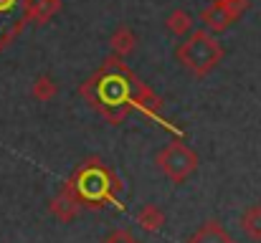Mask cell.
<instances>
[{
	"label": "cell",
	"instance_id": "6da1fadb",
	"mask_svg": "<svg viewBox=\"0 0 261 243\" xmlns=\"http://www.w3.org/2000/svg\"><path fill=\"white\" fill-rule=\"evenodd\" d=\"M135 84V76L122 66V61H107L96 76L89 81L84 89H94L96 94H87L94 109H99L109 122H122L127 114V101H129V89Z\"/></svg>",
	"mask_w": 261,
	"mask_h": 243
},
{
	"label": "cell",
	"instance_id": "7a4b0ae2",
	"mask_svg": "<svg viewBox=\"0 0 261 243\" xmlns=\"http://www.w3.org/2000/svg\"><path fill=\"white\" fill-rule=\"evenodd\" d=\"M177 61L193 74V76H208L226 56L223 46L211 31H190L185 41L175 51Z\"/></svg>",
	"mask_w": 261,
	"mask_h": 243
},
{
	"label": "cell",
	"instance_id": "3957f363",
	"mask_svg": "<svg viewBox=\"0 0 261 243\" xmlns=\"http://www.w3.org/2000/svg\"><path fill=\"white\" fill-rule=\"evenodd\" d=\"M74 187L79 190L82 195V203L89 208H101L112 195L114 190H119V180L101 165V162H89L82 170L74 172Z\"/></svg>",
	"mask_w": 261,
	"mask_h": 243
},
{
	"label": "cell",
	"instance_id": "277c9868",
	"mask_svg": "<svg viewBox=\"0 0 261 243\" xmlns=\"http://www.w3.org/2000/svg\"><path fill=\"white\" fill-rule=\"evenodd\" d=\"M158 165L168 180L180 185L198 170V155L185 142H170L168 147H163L158 152Z\"/></svg>",
	"mask_w": 261,
	"mask_h": 243
},
{
	"label": "cell",
	"instance_id": "5b68a950",
	"mask_svg": "<svg viewBox=\"0 0 261 243\" xmlns=\"http://www.w3.org/2000/svg\"><path fill=\"white\" fill-rule=\"evenodd\" d=\"M82 205H84V203H82L79 190L74 187V182H66V185L61 187V193L51 200V215L59 218L61 223H71V221L79 215Z\"/></svg>",
	"mask_w": 261,
	"mask_h": 243
},
{
	"label": "cell",
	"instance_id": "8992f818",
	"mask_svg": "<svg viewBox=\"0 0 261 243\" xmlns=\"http://www.w3.org/2000/svg\"><path fill=\"white\" fill-rule=\"evenodd\" d=\"M236 18H241V13L233 10V8H228V5H223V3H218V0H213V3L200 13V23H203L205 31H211V33H223V31H228V28L236 23Z\"/></svg>",
	"mask_w": 261,
	"mask_h": 243
},
{
	"label": "cell",
	"instance_id": "52a82bcc",
	"mask_svg": "<svg viewBox=\"0 0 261 243\" xmlns=\"http://www.w3.org/2000/svg\"><path fill=\"white\" fill-rule=\"evenodd\" d=\"M188 243H233V238L228 236V231H226L221 223L208 221V223H203V226L188 238Z\"/></svg>",
	"mask_w": 261,
	"mask_h": 243
},
{
	"label": "cell",
	"instance_id": "ba28073f",
	"mask_svg": "<svg viewBox=\"0 0 261 243\" xmlns=\"http://www.w3.org/2000/svg\"><path fill=\"white\" fill-rule=\"evenodd\" d=\"M109 46H112V51H114L117 56H127V53L135 51V46H137V36H135V31H132L129 25H119V28L112 33Z\"/></svg>",
	"mask_w": 261,
	"mask_h": 243
},
{
	"label": "cell",
	"instance_id": "9c48e42d",
	"mask_svg": "<svg viewBox=\"0 0 261 243\" xmlns=\"http://www.w3.org/2000/svg\"><path fill=\"white\" fill-rule=\"evenodd\" d=\"M241 231L254 243H261V203H254L241 215Z\"/></svg>",
	"mask_w": 261,
	"mask_h": 243
},
{
	"label": "cell",
	"instance_id": "30bf717a",
	"mask_svg": "<svg viewBox=\"0 0 261 243\" xmlns=\"http://www.w3.org/2000/svg\"><path fill=\"white\" fill-rule=\"evenodd\" d=\"M61 0H28V20L43 25L54 13H59Z\"/></svg>",
	"mask_w": 261,
	"mask_h": 243
},
{
	"label": "cell",
	"instance_id": "8fae6325",
	"mask_svg": "<svg viewBox=\"0 0 261 243\" xmlns=\"http://www.w3.org/2000/svg\"><path fill=\"white\" fill-rule=\"evenodd\" d=\"M137 223H140L142 231L155 233V231H160L165 226V213L158 205H142L140 213H137Z\"/></svg>",
	"mask_w": 261,
	"mask_h": 243
},
{
	"label": "cell",
	"instance_id": "7c38bea8",
	"mask_svg": "<svg viewBox=\"0 0 261 243\" xmlns=\"http://www.w3.org/2000/svg\"><path fill=\"white\" fill-rule=\"evenodd\" d=\"M56 94H59V84L51 79L48 74H41V76H36L33 86H31V96H33L36 101H41V104H48V101H51Z\"/></svg>",
	"mask_w": 261,
	"mask_h": 243
},
{
	"label": "cell",
	"instance_id": "4fadbf2b",
	"mask_svg": "<svg viewBox=\"0 0 261 243\" xmlns=\"http://www.w3.org/2000/svg\"><path fill=\"white\" fill-rule=\"evenodd\" d=\"M165 25H168V31L175 33V36H188V33L193 31V15H190L188 10L177 8V10H173V13L168 15Z\"/></svg>",
	"mask_w": 261,
	"mask_h": 243
},
{
	"label": "cell",
	"instance_id": "5bb4252c",
	"mask_svg": "<svg viewBox=\"0 0 261 243\" xmlns=\"http://www.w3.org/2000/svg\"><path fill=\"white\" fill-rule=\"evenodd\" d=\"M101 243H140L127 228H119V231H112V233H107L104 236V241Z\"/></svg>",
	"mask_w": 261,
	"mask_h": 243
},
{
	"label": "cell",
	"instance_id": "9a60e30c",
	"mask_svg": "<svg viewBox=\"0 0 261 243\" xmlns=\"http://www.w3.org/2000/svg\"><path fill=\"white\" fill-rule=\"evenodd\" d=\"M18 5L25 8V18H28V0H0V18H3V15L10 18V15L18 10Z\"/></svg>",
	"mask_w": 261,
	"mask_h": 243
},
{
	"label": "cell",
	"instance_id": "2e32d148",
	"mask_svg": "<svg viewBox=\"0 0 261 243\" xmlns=\"http://www.w3.org/2000/svg\"><path fill=\"white\" fill-rule=\"evenodd\" d=\"M218 3H223V5H228V8H233V10H239L241 15L249 10V0H218Z\"/></svg>",
	"mask_w": 261,
	"mask_h": 243
}]
</instances>
